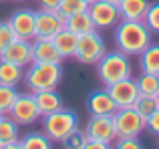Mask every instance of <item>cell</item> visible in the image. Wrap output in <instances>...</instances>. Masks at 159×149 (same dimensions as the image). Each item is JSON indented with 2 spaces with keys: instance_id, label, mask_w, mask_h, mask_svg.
Returning a JSON list of instances; mask_svg holds the SVG:
<instances>
[{
  "instance_id": "6da1fadb",
  "label": "cell",
  "mask_w": 159,
  "mask_h": 149,
  "mask_svg": "<svg viewBox=\"0 0 159 149\" xmlns=\"http://www.w3.org/2000/svg\"><path fill=\"white\" fill-rule=\"evenodd\" d=\"M151 34L143 20H119L115 26V47L127 56H139L151 44Z\"/></svg>"
},
{
  "instance_id": "7a4b0ae2",
  "label": "cell",
  "mask_w": 159,
  "mask_h": 149,
  "mask_svg": "<svg viewBox=\"0 0 159 149\" xmlns=\"http://www.w3.org/2000/svg\"><path fill=\"white\" fill-rule=\"evenodd\" d=\"M129 59L131 56H127L121 51H107L101 56V61L95 67H97V77L103 83V87L133 77V65Z\"/></svg>"
},
{
  "instance_id": "3957f363",
  "label": "cell",
  "mask_w": 159,
  "mask_h": 149,
  "mask_svg": "<svg viewBox=\"0 0 159 149\" xmlns=\"http://www.w3.org/2000/svg\"><path fill=\"white\" fill-rule=\"evenodd\" d=\"M22 81L30 93L58 89L62 81V69L58 63H30L28 71H24Z\"/></svg>"
},
{
  "instance_id": "277c9868",
  "label": "cell",
  "mask_w": 159,
  "mask_h": 149,
  "mask_svg": "<svg viewBox=\"0 0 159 149\" xmlns=\"http://www.w3.org/2000/svg\"><path fill=\"white\" fill-rule=\"evenodd\" d=\"M77 127H79V117L70 109H58L43 117V131L52 143H61Z\"/></svg>"
},
{
  "instance_id": "5b68a950",
  "label": "cell",
  "mask_w": 159,
  "mask_h": 149,
  "mask_svg": "<svg viewBox=\"0 0 159 149\" xmlns=\"http://www.w3.org/2000/svg\"><path fill=\"white\" fill-rule=\"evenodd\" d=\"M105 52H107L105 38L101 36L99 30H93V32H87V34L79 36L77 51H75L73 59H77V63H81V65H97Z\"/></svg>"
},
{
  "instance_id": "8992f818",
  "label": "cell",
  "mask_w": 159,
  "mask_h": 149,
  "mask_svg": "<svg viewBox=\"0 0 159 149\" xmlns=\"http://www.w3.org/2000/svg\"><path fill=\"white\" fill-rule=\"evenodd\" d=\"M117 137H139L145 131V119L137 113L133 107L117 109L113 113Z\"/></svg>"
},
{
  "instance_id": "52a82bcc",
  "label": "cell",
  "mask_w": 159,
  "mask_h": 149,
  "mask_svg": "<svg viewBox=\"0 0 159 149\" xmlns=\"http://www.w3.org/2000/svg\"><path fill=\"white\" fill-rule=\"evenodd\" d=\"M12 119L18 123L20 127H28V125H34L43 115H40L39 107H36V101H34V95L28 91V93H18L12 109L8 111Z\"/></svg>"
},
{
  "instance_id": "ba28073f",
  "label": "cell",
  "mask_w": 159,
  "mask_h": 149,
  "mask_svg": "<svg viewBox=\"0 0 159 149\" xmlns=\"http://www.w3.org/2000/svg\"><path fill=\"white\" fill-rule=\"evenodd\" d=\"M89 14L95 22V28L97 30H107V28H115L121 20L119 8L115 4H109L105 0H95V2L89 4Z\"/></svg>"
},
{
  "instance_id": "9c48e42d",
  "label": "cell",
  "mask_w": 159,
  "mask_h": 149,
  "mask_svg": "<svg viewBox=\"0 0 159 149\" xmlns=\"http://www.w3.org/2000/svg\"><path fill=\"white\" fill-rule=\"evenodd\" d=\"M83 131H85L87 139H93V141L113 143L117 139L113 115H97V117H91L89 123H87V127Z\"/></svg>"
},
{
  "instance_id": "30bf717a",
  "label": "cell",
  "mask_w": 159,
  "mask_h": 149,
  "mask_svg": "<svg viewBox=\"0 0 159 149\" xmlns=\"http://www.w3.org/2000/svg\"><path fill=\"white\" fill-rule=\"evenodd\" d=\"M109 95L113 97L117 109H125V107H133L135 101L139 99V89H137V83L133 77L123 79V81H117L113 85L107 87Z\"/></svg>"
},
{
  "instance_id": "8fae6325",
  "label": "cell",
  "mask_w": 159,
  "mask_h": 149,
  "mask_svg": "<svg viewBox=\"0 0 159 149\" xmlns=\"http://www.w3.org/2000/svg\"><path fill=\"white\" fill-rule=\"evenodd\" d=\"M8 24L12 26L14 34L22 40H34L36 32V12L30 10V8H18V10L12 12Z\"/></svg>"
},
{
  "instance_id": "7c38bea8",
  "label": "cell",
  "mask_w": 159,
  "mask_h": 149,
  "mask_svg": "<svg viewBox=\"0 0 159 149\" xmlns=\"http://www.w3.org/2000/svg\"><path fill=\"white\" fill-rule=\"evenodd\" d=\"M62 28H65V18L57 10H43L40 8L36 12V28H34L36 36L34 38H52Z\"/></svg>"
},
{
  "instance_id": "4fadbf2b",
  "label": "cell",
  "mask_w": 159,
  "mask_h": 149,
  "mask_svg": "<svg viewBox=\"0 0 159 149\" xmlns=\"http://www.w3.org/2000/svg\"><path fill=\"white\" fill-rule=\"evenodd\" d=\"M0 59L8 61L12 65H18V67H28L32 63V40H22L16 38L10 47L4 52H0Z\"/></svg>"
},
{
  "instance_id": "5bb4252c",
  "label": "cell",
  "mask_w": 159,
  "mask_h": 149,
  "mask_svg": "<svg viewBox=\"0 0 159 149\" xmlns=\"http://www.w3.org/2000/svg\"><path fill=\"white\" fill-rule=\"evenodd\" d=\"M87 111L91 113V117H97V115H113L117 111V105L113 101V97L109 95L107 87L89 93V97H87Z\"/></svg>"
},
{
  "instance_id": "9a60e30c",
  "label": "cell",
  "mask_w": 159,
  "mask_h": 149,
  "mask_svg": "<svg viewBox=\"0 0 159 149\" xmlns=\"http://www.w3.org/2000/svg\"><path fill=\"white\" fill-rule=\"evenodd\" d=\"M32 63H62L61 52L57 51L52 38H34L32 40Z\"/></svg>"
},
{
  "instance_id": "2e32d148",
  "label": "cell",
  "mask_w": 159,
  "mask_h": 149,
  "mask_svg": "<svg viewBox=\"0 0 159 149\" xmlns=\"http://www.w3.org/2000/svg\"><path fill=\"white\" fill-rule=\"evenodd\" d=\"M34 95V101H36V107H39L40 115H48V113H54V111L62 109V97L58 95L57 89H51V91H39V93H32Z\"/></svg>"
},
{
  "instance_id": "e0dca14e",
  "label": "cell",
  "mask_w": 159,
  "mask_h": 149,
  "mask_svg": "<svg viewBox=\"0 0 159 149\" xmlns=\"http://www.w3.org/2000/svg\"><path fill=\"white\" fill-rule=\"evenodd\" d=\"M65 28L70 30V32H75L77 36H83V34H87V32L97 30L93 18H91V14H89V10H83V12L73 14V16H66L65 18Z\"/></svg>"
},
{
  "instance_id": "ac0fdd59",
  "label": "cell",
  "mask_w": 159,
  "mask_h": 149,
  "mask_svg": "<svg viewBox=\"0 0 159 149\" xmlns=\"http://www.w3.org/2000/svg\"><path fill=\"white\" fill-rule=\"evenodd\" d=\"M117 8L121 20H143L149 8V0H121Z\"/></svg>"
},
{
  "instance_id": "d6986e66",
  "label": "cell",
  "mask_w": 159,
  "mask_h": 149,
  "mask_svg": "<svg viewBox=\"0 0 159 149\" xmlns=\"http://www.w3.org/2000/svg\"><path fill=\"white\" fill-rule=\"evenodd\" d=\"M52 43H54V47H57V51L61 52L62 59H73V56H75V51H77L79 36L75 34V32L62 28L58 34L52 36Z\"/></svg>"
},
{
  "instance_id": "ffe728a7",
  "label": "cell",
  "mask_w": 159,
  "mask_h": 149,
  "mask_svg": "<svg viewBox=\"0 0 159 149\" xmlns=\"http://www.w3.org/2000/svg\"><path fill=\"white\" fill-rule=\"evenodd\" d=\"M139 71L159 74V44H149L139 55Z\"/></svg>"
},
{
  "instance_id": "44dd1931",
  "label": "cell",
  "mask_w": 159,
  "mask_h": 149,
  "mask_svg": "<svg viewBox=\"0 0 159 149\" xmlns=\"http://www.w3.org/2000/svg\"><path fill=\"white\" fill-rule=\"evenodd\" d=\"M22 77H24V69L22 67L0 59V85L18 87V83L22 81Z\"/></svg>"
},
{
  "instance_id": "7402d4cb",
  "label": "cell",
  "mask_w": 159,
  "mask_h": 149,
  "mask_svg": "<svg viewBox=\"0 0 159 149\" xmlns=\"http://www.w3.org/2000/svg\"><path fill=\"white\" fill-rule=\"evenodd\" d=\"M20 139V125L10 117L2 115L0 117V145H8Z\"/></svg>"
},
{
  "instance_id": "603a6c76",
  "label": "cell",
  "mask_w": 159,
  "mask_h": 149,
  "mask_svg": "<svg viewBox=\"0 0 159 149\" xmlns=\"http://www.w3.org/2000/svg\"><path fill=\"white\" fill-rule=\"evenodd\" d=\"M22 149H52V141L44 135V131H30L18 139Z\"/></svg>"
},
{
  "instance_id": "cb8c5ba5",
  "label": "cell",
  "mask_w": 159,
  "mask_h": 149,
  "mask_svg": "<svg viewBox=\"0 0 159 149\" xmlns=\"http://www.w3.org/2000/svg\"><path fill=\"white\" fill-rule=\"evenodd\" d=\"M139 95H149V97H155L159 93V74H151V73H141L135 79Z\"/></svg>"
},
{
  "instance_id": "d4e9b609",
  "label": "cell",
  "mask_w": 159,
  "mask_h": 149,
  "mask_svg": "<svg viewBox=\"0 0 159 149\" xmlns=\"http://www.w3.org/2000/svg\"><path fill=\"white\" fill-rule=\"evenodd\" d=\"M133 109L137 111V113L141 115L143 119H147L151 113H155L159 109V101L157 97H149V95H139V99L135 101V105H133Z\"/></svg>"
},
{
  "instance_id": "484cf974",
  "label": "cell",
  "mask_w": 159,
  "mask_h": 149,
  "mask_svg": "<svg viewBox=\"0 0 159 149\" xmlns=\"http://www.w3.org/2000/svg\"><path fill=\"white\" fill-rule=\"evenodd\" d=\"M18 91L16 87H8V85H0V115H8V111L12 109Z\"/></svg>"
},
{
  "instance_id": "4316f807",
  "label": "cell",
  "mask_w": 159,
  "mask_h": 149,
  "mask_svg": "<svg viewBox=\"0 0 159 149\" xmlns=\"http://www.w3.org/2000/svg\"><path fill=\"white\" fill-rule=\"evenodd\" d=\"M89 8V2L87 0H61V6H58V14L62 16V18H66V16H73L77 14V12H83Z\"/></svg>"
},
{
  "instance_id": "83f0119b",
  "label": "cell",
  "mask_w": 159,
  "mask_h": 149,
  "mask_svg": "<svg viewBox=\"0 0 159 149\" xmlns=\"http://www.w3.org/2000/svg\"><path fill=\"white\" fill-rule=\"evenodd\" d=\"M61 143H62V149H83L85 143H87V135H85V131H81L77 127V129L70 131Z\"/></svg>"
},
{
  "instance_id": "f1b7e54d",
  "label": "cell",
  "mask_w": 159,
  "mask_h": 149,
  "mask_svg": "<svg viewBox=\"0 0 159 149\" xmlns=\"http://www.w3.org/2000/svg\"><path fill=\"white\" fill-rule=\"evenodd\" d=\"M143 22L147 24V28L151 32H159V2H149V8L145 12Z\"/></svg>"
},
{
  "instance_id": "f546056e",
  "label": "cell",
  "mask_w": 159,
  "mask_h": 149,
  "mask_svg": "<svg viewBox=\"0 0 159 149\" xmlns=\"http://www.w3.org/2000/svg\"><path fill=\"white\" fill-rule=\"evenodd\" d=\"M16 38H18V36L14 34V30H12L10 24L8 22H0V52L6 51Z\"/></svg>"
},
{
  "instance_id": "4dcf8cb0",
  "label": "cell",
  "mask_w": 159,
  "mask_h": 149,
  "mask_svg": "<svg viewBox=\"0 0 159 149\" xmlns=\"http://www.w3.org/2000/svg\"><path fill=\"white\" fill-rule=\"evenodd\" d=\"M111 147L113 149H143L139 137H117Z\"/></svg>"
},
{
  "instance_id": "1f68e13d",
  "label": "cell",
  "mask_w": 159,
  "mask_h": 149,
  "mask_svg": "<svg viewBox=\"0 0 159 149\" xmlns=\"http://www.w3.org/2000/svg\"><path fill=\"white\" fill-rule=\"evenodd\" d=\"M145 129H147L149 133H153V135L159 137V109L145 119Z\"/></svg>"
},
{
  "instance_id": "d6a6232c",
  "label": "cell",
  "mask_w": 159,
  "mask_h": 149,
  "mask_svg": "<svg viewBox=\"0 0 159 149\" xmlns=\"http://www.w3.org/2000/svg\"><path fill=\"white\" fill-rule=\"evenodd\" d=\"M36 2L43 10H58L61 6V0H36Z\"/></svg>"
},
{
  "instance_id": "836d02e7",
  "label": "cell",
  "mask_w": 159,
  "mask_h": 149,
  "mask_svg": "<svg viewBox=\"0 0 159 149\" xmlns=\"http://www.w3.org/2000/svg\"><path fill=\"white\" fill-rule=\"evenodd\" d=\"M113 143H103V141H93V139H87L85 147L83 149H113Z\"/></svg>"
},
{
  "instance_id": "e575fe53",
  "label": "cell",
  "mask_w": 159,
  "mask_h": 149,
  "mask_svg": "<svg viewBox=\"0 0 159 149\" xmlns=\"http://www.w3.org/2000/svg\"><path fill=\"white\" fill-rule=\"evenodd\" d=\"M0 149H22V145H20V141H14V143H8V145H2Z\"/></svg>"
},
{
  "instance_id": "d590c367",
  "label": "cell",
  "mask_w": 159,
  "mask_h": 149,
  "mask_svg": "<svg viewBox=\"0 0 159 149\" xmlns=\"http://www.w3.org/2000/svg\"><path fill=\"white\" fill-rule=\"evenodd\" d=\"M105 2H109V4H115V6H119V2H121V0H105Z\"/></svg>"
},
{
  "instance_id": "8d00e7d4",
  "label": "cell",
  "mask_w": 159,
  "mask_h": 149,
  "mask_svg": "<svg viewBox=\"0 0 159 149\" xmlns=\"http://www.w3.org/2000/svg\"><path fill=\"white\" fill-rule=\"evenodd\" d=\"M87 2H89V4H91V2H95V0H87Z\"/></svg>"
},
{
  "instance_id": "74e56055",
  "label": "cell",
  "mask_w": 159,
  "mask_h": 149,
  "mask_svg": "<svg viewBox=\"0 0 159 149\" xmlns=\"http://www.w3.org/2000/svg\"><path fill=\"white\" fill-rule=\"evenodd\" d=\"M155 97H157V101H159V93H157V95H155Z\"/></svg>"
},
{
  "instance_id": "f35d334b",
  "label": "cell",
  "mask_w": 159,
  "mask_h": 149,
  "mask_svg": "<svg viewBox=\"0 0 159 149\" xmlns=\"http://www.w3.org/2000/svg\"><path fill=\"white\" fill-rule=\"evenodd\" d=\"M18 2H22V0H18Z\"/></svg>"
},
{
  "instance_id": "ab89813d",
  "label": "cell",
  "mask_w": 159,
  "mask_h": 149,
  "mask_svg": "<svg viewBox=\"0 0 159 149\" xmlns=\"http://www.w3.org/2000/svg\"><path fill=\"white\" fill-rule=\"evenodd\" d=\"M0 117H2V115H0Z\"/></svg>"
},
{
  "instance_id": "60d3db41",
  "label": "cell",
  "mask_w": 159,
  "mask_h": 149,
  "mask_svg": "<svg viewBox=\"0 0 159 149\" xmlns=\"http://www.w3.org/2000/svg\"><path fill=\"white\" fill-rule=\"evenodd\" d=\"M0 147H2V145H0Z\"/></svg>"
}]
</instances>
